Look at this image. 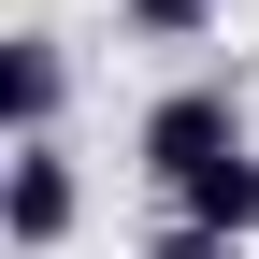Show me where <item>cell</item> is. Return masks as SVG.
<instances>
[{
	"mask_svg": "<svg viewBox=\"0 0 259 259\" xmlns=\"http://www.w3.org/2000/svg\"><path fill=\"white\" fill-rule=\"evenodd\" d=\"M245 144H259V130H245V101H231L216 72H187V87H158V101H144V173H158V187L216 173V158H245Z\"/></svg>",
	"mask_w": 259,
	"mask_h": 259,
	"instance_id": "cell-1",
	"label": "cell"
},
{
	"mask_svg": "<svg viewBox=\"0 0 259 259\" xmlns=\"http://www.w3.org/2000/svg\"><path fill=\"white\" fill-rule=\"evenodd\" d=\"M72 216H87V173H72V144H58V130H15V173H0V231H15V259L72 245Z\"/></svg>",
	"mask_w": 259,
	"mask_h": 259,
	"instance_id": "cell-2",
	"label": "cell"
},
{
	"mask_svg": "<svg viewBox=\"0 0 259 259\" xmlns=\"http://www.w3.org/2000/svg\"><path fill=\"white\" fill-rule=\"evenodd\" d=\"M0 101H15V130H58L72 115V44L58 29H15L0 44Z\"/></svg>",
	"mask_w": 259,
	"mask_h": 259,
	"instance_id": "cell-3",
	"label": "cell"
},
{
	"mask_svg": "<svg viewBox=\"0 0 259 259\" xmlns=\"http://www.w3.org/2000/svg\"><path fill=\"white\" fill-rule=\"evenodd\" d=\"M115 44H216V0H115Z\"/></svg>",
	"mask_w": 259,
	"mask_h": 259,
	"instance_id": "cell-4",
	"label": "cell"
},
{
	"mask_svg": "<svg viewBox=\"0 0 259 259\" xmlns=\"http://www.w3.org/2000/svg\"><path fill=\"white\" fill-rule=\"evenodd\" d=\"M144 259H245V231H187V216H173V231H158Z\"/></svg>",
	"mask_w": 259,
	"mask_h": 259,
	"instance_id": "cell-5",
	"label": "cell"
}]
</instances>
